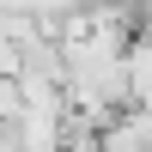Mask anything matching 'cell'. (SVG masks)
Returning <instances> with one entry per match:
<instances>
[{
    "mask_svg": "<svg viewBox=\"0 0 152 152\" xmlns=\"http://www.w3.org/2000/svg\"><path fill=\"white\" fill-rule=\"evenodd\" d=\"M122 91H128V110L152 104V37H140V31L122 49Z\"/></svg>",
    "mask_w": 152,
    "mask_h": 152,
    "instance_id": "obj_1",
    "label": "cell"
},
{
    "mask_svg": "<svg viewBox=\"0 0 152 152\" xmlns=\"http://www.w3.org/2000/svg\"><path fill=\"white\" fill-rule=\"evenodd\" d=\"M18 110H24L18 79H0V128H12V122H18Z\"/></svg>",
    "mask_w": 152,
    "mask_h": 152,
    "instance_id": "obj_3",
    "label": "cell"
},
{
    "mask_svg": "<svg viewBox=\"0 0 152 152\" xmlns=\"http://www.w3.org/2000/svg\"><path fill=\"white\" fill-rule=\"evenodd\" d=\"M97 152H146V146H140V134H134V122L116 116L104 134H97Z\"/></svg>",
    "mask_w": 152,
    "mask_h": 152,
    "instance_id": "obj_2",
    "label": "cell"
}]
</instances>
